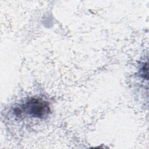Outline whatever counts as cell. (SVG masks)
<instances>
[{
  "mask_svg": "<svg viewBox=\"0 0 149 149\" xmlns=\"http://www.w3.org/2000/svg\"><path fill=\"white\" fill-rule=\"evenodd\" d=\"M141 74L143 75V77L144 78V75L146 76V77H147V63H146L145 65H143L142 69H141Z\"/></svg>",
  "mask_w": 149,
  "mask_h": 149,
  "instance_id": "2",
  "label": "cell"
},
{
  "mask_svg": "<svg viewBox=\"0 0 149 149\" xmlns=\"http://www.w3.org/2000/svg\"><path fill=\"white\" fill-rule=\"evenodd\" d=\"M49 103L40 98H31L25 102L20 110L33 118H44L50 113Z\"/></svg>",
  "mask_w": 149,
  "mask_h": 149,
  "instance_id": "1",
  "label": "cell"
}]
</instances>
